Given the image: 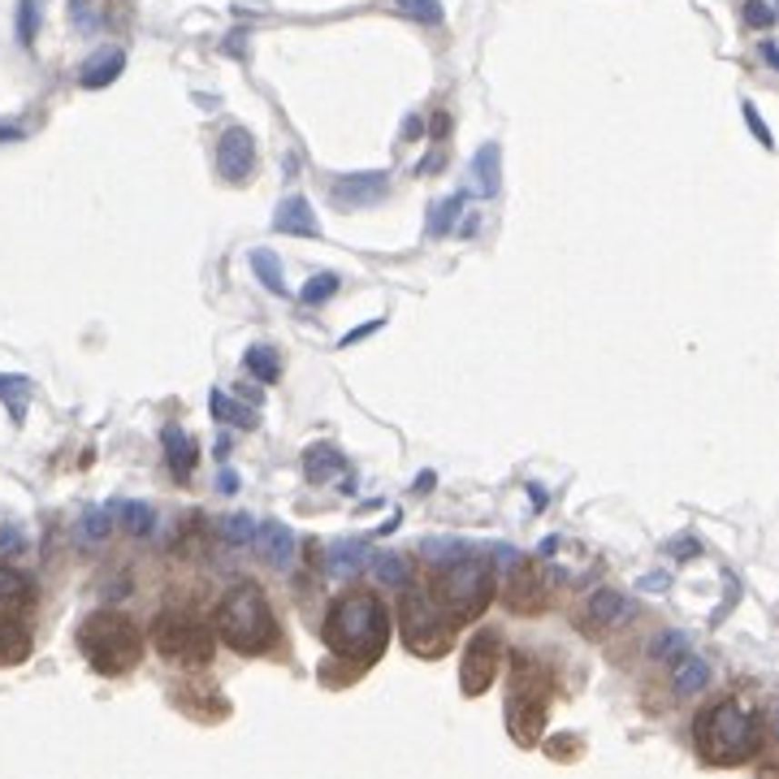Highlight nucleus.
Listing matches in <instances>:
<instances>
[{
    "label": "nucleus",
    "mask_w": 779,
    "mask_h": 779,
    "mask_svg": "<svg viewBox=\"0 0 779 779\" xmlns=\"http://www.w3.org/2000/svg\"><path fill=\"white\" fill-rule=\"evenodd\" d=\"M710 684V663L706 658H680V667L671 675V689L675 697H689V693H702Z\"/></svg>",
    "instance_id": "b1692460"
},
{
    "label": "nucleus",
    "mask_w": 779,
    "mask_h": 779,
    "mask_svg": "<svg viewBox=\"0 0 779 779\" xmlns=\"http://www.w3.org/2000/svg\"><path fill=\"white\" fill-rule=\"evenodd\" d=\"M334 290H338V277H334V273H316V277H308V282H304L299 299H304V304H325Z\"/></svg>",
    "instance_id": "f704fd0d"
},
{
    "label": "nucleus",
    "mask_w": 779,
    "mask_h": 779,
    "mask_svg": "<svg viewBox=\"0 0 779 779\" xmlns=\"http://www.w3.org/2000/svg\"><path fill=\"white\" fill-rule=\"evenodd\" d=\"M680 537H684V542H671L667 550L671 554H680V559H693V554H697V542H689V533H680Z\"/></svg>",
    "instance_id": "37998d69"
},
{
    "label": "nucleus",
    "mask_w": 779,
    "mask_h": 779,
    "mask_svg": "<svg viewBox=\"0 0 779 779\" xmlns=\"http://www.w3.org/2000/svg\"><path fill=\"white\" fill-rule=\"evenodd\" d=\"M22 126H0V139H18Z\"/></svg>",
    "instance_id": "3c124183"
},
{
    "label": "nucleus",
    "mask_w": 779,
    "mask_h": 779,
    "mask_svg": "<svg viewBox=\"0 0 779 779\" xmlns=\"http://www.w3.org/2000/svg\"><path fill=\"white\" fill-rule=\"evenodd\" d=\"M758 53H762V61H766V65H779V53H775V44H771V39L762 44Z\"/></svg>",
    "instance_id": "de8ad7c7"
},
{
    "label": "nucleus",
    "mask_w": 779,
    "mask_h": 779,
    "mask_svg": "<svg viewBox=\"0 0 779 779\" xmlns=\"http://www.w3.org/2000/svg\"><path fill=\"white\" fill-rule=\"evenodd\" d=\"M454 624L442 615V606L434 602L429 584L420 580H403L399 584V636L403 645L416 658H442L451 650Z\"/></svg>",
    "instance_id": "0eeeda50"
},
{
    "label": "nucleus",
    "mask_w": 779,
    "mask_h": 779,
    "mask_svg": "<svg viewBox=\"0 0 779 779\" xmlns=\"http://www.w3.org/2000/svg\"><path fill=\"white\" fill-rule=\"evenodd\" d=\"M741 18H744V26H754V31H771V26H775V9H771L766 0H744Z\"/></svg>",
    "instance_id": "c9c22d12"
},
{
    "label": "nucleus",
    "mask_w": 779,
    "mask_h": 779,
    "mask_svg": "<svg viewBox=\"0 0 779 779\" xmlns=\"http://www.w3.org/2000/svg\"><path fill=\"white\" fill-rule=\"evenodd\" d=\"M152 645L169 663H178V667H204L213 658V650H217L213 628L204 624V615L195 606H182V602H169V606L156 611V619H152Z\"/></svg>",
    "instance_id": "6e6552de"
},
{
    "label": "nucleus",
    "mask_w": 779,
    "mask_h": 779,
    "mask_svg": "<svg viewBox=\"0 0 779 779\" xmlns=\"http://www.w3.org/2000/svg\"><path fill=\"white\" fill-rule=\"evenodd\" d=\"M109 511L122 520V528H126L130 537H139V542L156 533V511L147 507V503H130V498H122V503H113Z\"/></svg>",
    "instance_id": "4be33fe9"
},
{
    "label": "nucleus",
    "mask_w": 779,
    "mask_h": 779,
    "mask_svg": "<svg viewBox=\"0 0 779 779\" xmlns=\"http://www.w3.org/2000/svg\"><path fill=\"white\" fill-rule=\"evenodd\" d=\"M161 446H165V464H169V472H174V481L186 485V481H191V472H195V442H191V434H182L178 424H165Z\"/></svg>",
    "instance_id": "2eb2a0df"
},
{
    "label": "nucleus",
    "mask_w": 779,
    "mask_h": 779,
    "mask_svg": "<svg viewBox=\"0 0 779 779\" xmlns=\"http://www.w3.org/2000/svg\"><path fill=\"white\" fill-rule=\"evenodd\" d=\"M247 260H252V273L260 277V286L269 290V295H286V277H282V260H277V252L255 247Z\"/></svg>",
    "instance_id": "393cba45"
},
{
    "label": "nucleus",
    "mask_w": 779,
    "mask_h": 779,
    "mask_svg": "<svg viewBox=\"0 0 779 779\" xmlns=\"http://www.w3.org/2000/svg\"><path fill=\"white\" fill-rule=\"evenodd\" d=\"M459 225V235L468 238V235H476V225H481V217H468V221H454Z\"/></svg>",
    "instance_id": "09e8293b"
},
{
    "label": "nucleus",
    "mask_w": 779,
    "mask_h": 779,
    "mask_svg": "<svg viewBox=\"0 0 779 779\" xmlns=\"http://www.w3.org/2000/svg\"><path fill=\"white\" fill-rule=\"evenodd\" d=\"M528 494H533V507L542 511V507H545V490H537V485H528Z\"/></svg>",
    "instance_id": "8fccbe9b"
},
{
    "label": "nucleus",
    "mask_w": 779,
    "mask_h": 779,
    "mask_svg": "<svg viewBox=\"0 0 779 779\" xmlns=\"http://www.w3.org/2000/svg\"><path fill=\"white\" fill-rule=\"evenodd\" d=\"M122 70H126V53H122V48H100V53L87 56V65L78 70V87L100 91V87H109V83H117Z\"/></svg>",
    "instance_id": "dca6fc26"
},
{
    "label": "nucleus",
    "mask_w": 779,
    "mask_h": 779,
    "mask_svg": "<svg viewBox=\"0 0 779 779\" xmlns=\"http://www.w3.org/2000/svg\"><path fill=\"white\" fill-rule=\"evenodd\" d=\"M109 528H113V511L95 507V511H87V515L78 520V537H83V542H105V537H109Z\"/></svg>",
    "instance_id": "2f4dec72"
},
{
    "label": "nucleus",
    "mask_w": 779,
    "mask_h": 779,
    "mask_svg": "<svg viewBox=\"0 0 779 779\" xmlns=\"http://www.w3.org/2000/svg\"><path fill=\"white\" fill-rule=\"evenodd\" d=\"M464 191L459 195H451V200H442V204H434L429 208V221H424V235L429 238H442V235H451L454 230V221H459V213H464Z\"/></svg>",
    "instance_id": "a878e982"
},
{
    "label": "nucleus",
    "mask_w": 779,
    "mask_h": 779,
    "mask_svg": "<svg viewBox=\"0 0 779 779\" xmlns=\"http://www.w3.org/2000/svg\"><path fill=\"white\" fill-rule=\"evenodd\" d=\"M255 542H260V554H265L273 567H290V563H295V533H290L286 524H277V520L260 524L255 528Z\"/></svg>",
    "instance_id": "f3484780"
},
{
    "label": "nucleus",
    "mask_w": 779,
    "mask_h": 779,
    "mask_svg": "<svg viewBox=\"0 0 779 779\" xmlns=\"http://www.w3.org/2000/svg\"><path fill=\"white\" fill-rule=\"evenodd\" d=\"M70 18H74V31H95V26H100L91 0H70Z\"/></svg>",
    "instance_id": "58836bf2"
},
{
    "label": "nucleus",
    "mask_w": 779,
    "mask_h": 779,
    "mask_svg": "<svg viewBox=\"0 0 779 779\" xmlns=\"http://www.w3.org/2000/svg\"><path fill=\"white\" fill-rule=\"evenodd\" d=\"M429 594L451 624H468V619L485 615V606L494 602V567L485 563L481 550L464 554V559L437 563V572L429 576Z\"/></svg>",
    "instance_id": "39448f33"
},
{
    "label": "nucleus",
    "mask_w": 779,
    "mask_h": 779,
    "mask_svg": "<svg viewBox=\"0 0 779 779\" xmlns=\"http://www.w3.org/2000/svg\"><path fill=\"white\" fill-rule=\"evenodd\" d=\"M273 230L282 235H299V238H321V225H316V213L304 195H286V200L273 208Z\"/></svg>",
    "instance_id": "4468645a"
},
{
    "label": "nucleus",
    "mask_w": 779,
    "mask_h": 779,
    "mask_svg": "<svg viewBox=\"0 0 779 779\" xmlns=\"http://www.w3.org/2000/svg\"><path fill=\"white\" fill-rule=\"evenodd\" d=\"M217 490H221V494H235V490H238V476H235L230 468H221V472H217Z\"/></svg>",
    "instance_id": "a18cd8bd"
},
{
    "label": "nucleus",
    "mask_w": 779,
    "mask_h": 779,
    "mask_svg": "<svg viewBox=\"0 0 779 779\" xmlns=\"http://www.w3.org/2000/svg\"><path fill=\"white\" fill-rule=\"evenodd\" d=\"M364 563H368V542L364 537H343V542L329 545L325 554L329 576H351V572H360Z\"/></svg>",
    "instance_id": "6ab92c4d"
},
{
    "label": "nucleus",
    "mask_w": 779,
    "mask_h": 779,
    "mask_svg": "<svg viewBox=\"0 0 779 779\" xmlns=\"http://www.w3.org/2000/svg\"><path fill=\"white\" fill-rule=\"evenodd\" d=\"M693 744L706 766H744L762 744V719L754 702L732 693L693 714Z\"/></svg>",
    "instance_id": "f257e3e1"
},
{
    "label": "nucleus",
    "mask_w": 779,
    "mask_h": 779,
    "mask_svg": "<svg viewBox=\"0 0 779 779\" xmlns=\"http://www.w3.org/2000/svg\"><path fill=\"white\" fill-rule=\"evenodd\" d=\"M39 14H44V0H18V39L26 48L39 35Z\"/></svg>",
    "instance_id": "473e14b6"
},
{
    "label": "nucleus",
    "mask_w": 779,
    "mask_h": 779,
    "mask_svg": "<svg viewBox=\"0 0 779 779\" xmlns=\"http://www.w3.org/2000/svg\"><path fill=\"white\" fill-rule=\"evenodd\" d=\"M243 364H247V373H252V377H260L265 385L282 377V360H277V351H273V346H247Z\"/></svg>",
    "instance_id": "c85d7f7f"
},
{
    "label": "nucleus",
    "mask_w": 779,
    "mask_h": 779,
    "mask_svg": "<svg viewBox=\"0 0 779 779\" xmlns=\"http://www.w3.org/2000/svg\"><path fill=\"white\" fill-rule=\"evenodd\" d=\"M381 325H385V321H381V316H377V321H368V325H355V329H351V334H346V338H343V346L360 343V338H373V334H377Z\"/></svg>",
    "instance_id": "a19ab883"
},
{
    "label": "nucleus",
    "mask_w": 779,
    "mask_h": 779,
    "mask_svg": "<svg viewBox=\"0 0 779 779\" xmlns=\"http://www.w3.org/2000/svg\"><path fill=\"white\" fill-rule=\"evenodd\" d=\"M217 633L221 641L238 654H269L277 641H282V628H277V615H273L265 589L243 580L235 584L217 606Z\"/></svg>",
    "instance_id": "20e7f679"
},
{
    "label": "nucleus",
    "mask_w": 779,
    "mask_h": 779,
    "mask_svg": "<svg viewBox=\"0 0 779 779\" xmlns=\"http://www.w3.org/2000/svg\"><path fill=\"white\" fill-rule=\"evenodd\" d=\"M403 18L424 22V26H437L442 22V0H394Z\"/></svg>",
    "instance_id": "72a5a7b5"
},
{
    "label": "nucleus",
    "mask_w": 779,
    "mask_h": 779,
    "mask_svg": "<svg viewBox=\"0 0 779 779\" xmlns=\"http://www.w3.org/2000/svg\"><path fill=\"white\" fill-rule=\"evenodd\" d=\"M26 654H31V633L18 624L14 611H0V667L22 663Z\"/></svg>",
    "instance_id": "aec40b11"
},
{
    "label": "nucleus",
    "mask_w": 779,
    "mask_h": 779,
    "mask_svg": "<svg viewBox=\"0 0 779 779\" xmlns=\"http://www.w3.org/2000/svg\"><path fill=\"white\" fill-rule=\"evenodd\" d=\"M498 667H503V636L494 628H481V633L468 636L464 645V663H459V689L464 697H485L498 680Z\"/></svg>",
    "instance_id": "1a4fd4ad"
},
{
    "label": "nucleus",
    "mask_w": 779,
    "mask_h": 779,
    "mask_svg": "<svg viewBox=\"0 0 779 779\" xmlns=\"http://www.w3.org/2000/svg\"><path fill=\"white\" fill-rule=\"evenodd\" d=\"M628 615V598L619 594V589H594L589 598H584V606H580V633L589 636H606V628H615L619 619Z\"/></svg>",
    "instance_id": "ddd939ff"
},
{
    "label": "nucleus",
    "mask_w": 779,
    "mask_h": 779,
    "mask_svg": "<svg viewBox=\"0 0 779 779\" xmlns=\"http://www.w3.org/2000/svg\"><path fill=\"white\" fill-rule=\"evenodd\" d=\"M343 468H346V459L329 442H316V446L304 451V476H308L312 485H329L334 476H343Z\"/></svg>",
    "instance_id": "a211bd4d"
},
{
    "label": "nucleus",
    "mask_w": 779,
    "mask_h": 779,
    "mask_svg": "<svg viewBox=\"0 0 779 779\" xmlns=\"http://www.w3.org/2000/svg\"><path fill=\"white\" fill-rule=\"evenodd\" d=\"M550 744H559V749H550V754H554V758H567V754H572V758H576V736H559V741H550Z\"/></svg>",
    "instance_id": "c03bdc74"
},
{
    "label": "nucleus",
    "mask_w": 779,
    "mask_h": 779,
    "mask_svg": "<svg viewBox=\"0 0 779 779\" xmlns=\"http://www.w3.org/2000/svg\"><path fill=\"white\" fill-rule=\"evenodd\" d=\"M550 714V671L528 650H511L507 675V732L520 749H537Z\"/></svg>",
    "instance_id": "7ed1b4c3"
},
{
    "label": "nucleus",
    "mask_w": 779,
    "mask_h": 779,
    "mask_svg": "<svg viewBox=\"0 0 779 779\" xmlns=\"http://www.w3.org/2000/svg\"><path fill=\"white\" fill-rule=\"evenodd\" d=\"M217 174L230 186H238V182H247L255 174V139L243 126H230L217 139Z\"/></svg>",
    "instance_id": "f8f14e48"
},
{
    "label": "nucleus",
    "mask_w": 779,
    "mask_h": 779,
    "mask_svg": "<svg viewBox=\"0 0 779 779\" xmlns=\"http://www.w3.org/2000/svg\"><path fill=\"white\" fill-rule=\"evenodd\" d=\"M221 533H225L235 545H247V542H255V520L252 515H230V520L221 524Z\"/></svg>",
    "instance_id": "e433bc0d"
},
{
    "label": "nucleus",
    "mask_w": 779,
    "mask_h": 779,
    "mask_svg": "<svg viewBox=\"0 0 779 779\" xmlns=\"http://www.w3.org/2000/svg\"><path fill=\"white\" fill-rule=\"evenodd\" d=\"M325 645L338 658L368 667L377 663L385 645H390V611L373 589H351L329 606L325 615Z\"/></svg>",
    "instance_id": "f03ea898"
},
{
    "label": "nucleus",
    "mask_w": 779,
    "mask_h": 779,
    "mask_svg": "<svg viewBox=\"0 0 779 779\" xmlns=\"http://www.w3.org/2000/svg\"><path fill=\"white\" fill-rule=\"evenodd\" d=\"M684 650H689V636H684V633H663V636H658V641L650 645L654 658H680Z\"/></svg>",
    "instance_id": "4c0bfd02"
},
{
    "label": "nucleus",
    "mask_w": 779,
    "mask_h": 779,
    "mask_svg": "<svg viewBox=\"0 0 779 779\" xmlns=\"http://www.w3.org/2000/svg\"><path fill=\"white\" fill-rule=\"evenodd\" d=\"M741 109H744V122H749V130H754V135H758V144H762V147H775V139H771V130H766V122H762V113L754 109V105H749V100H744Z\"/></svg>",
    "instance_id": "ea45409f"
},
{
    "label": "nucleus",
    "mask_w": 779,
    "mask_h": 779,
    "mask_svg": "<svg viewBox=\"0 0 779 779\" xmlns=\"http://www.w3.org/2000/svg\"><path fill=\"white\" fill-rule=\"evenodd\" d=\"M420 554L429 563H451V559H464V554H476V545H468L464 537H424Z\"/></svg>",
    "instance_id": "bb28decb"
},
{
    "label": "nucleus",
    "mask_w": 779,
    "mask_h": 779,
    "mask_svg": "<svg viewBox=\"0 0 779 779\" xmlns=\"http://www.w3.org/2000/svg\"><path fill=\"white\" fill-rule=\"evenodd\" d=\"M0 399H5V407H9V416L26 420V399H31V381L26 377H0Z\"/></svg>",
    "instance_id": "7c9ffc66"
},
{
    "label": "nucleus",
    "mask_w": 779,
    "mask_h": 779,
    "mask_svg": "<svg viewBox=\"0 0 779 779\" xmlns=\"http://www.w3.org/2000/svg\"><path fill=\"white\" fill-rule=\"evenodd\" d=\"M641 589H645V594H663V589H667V576H663V572H654V576L641 580Z\"/></svg>",
    "instance_id": "49530a36"
},
{
    "label": "nucleus",
    "mask_w": 779,
    "mask_h": 779,
    "mask_svg": "<svg viewBox=\"0 0 779 779\" xmlns=\"http://www.w3.org/2000/svg\"><path fill=\"white\" fill-rule=\"evenodd\" d=\"M208 407H213V416L225 420V424H238V429H255V412H247V407H238L225 390H213L208 394Z\"/></svg>",
    "instance_id": "cd10ccee"
},
{
    "label": "nucleus",
    "mask_w": 779,
    "mask_h": 779,
    "mask_svg": "<svg viewBox=\"0 0 779 779\" xmlns=\"http://www.w3.org/2000/svg\"><path fill=\"white\" fill-rule=\"evenodd\" d=\"M31 598H35L31 580L22 576V572H14V567H0V611H14L18 615L22 606H31Z\"/></svg>",
    "instance_id": "5701e85b"
},
{
    "label": "nucleus",
    "mask_w": 779,
    "mask_h": 779,
    "mask_svg": "<svg viewBox=\"0 0 779 779\" xmlns=\"http://www.w3.org/2000/svg\"><path fill=\"white\" fill-rule=\"evenodd\" d=\"M368 563H373V572H377L385 584H394V589H399L403 580H412V572H407V559H403V554H394V550H377V554H368Z\"/></svg>",
    "instance_id": "c756f323"
},
{
    "label": "nucleus",
    "mask_w": 779,
    "mask_h": 779,
    "mask_svg": "<svg viewBox=\"0 0 779 779\" xmlns=\"http://www.w3.org/2000/svg\"><path fill=\"white\" fill-rule=\"evenodd\" d=\"M498 161H503L498 144H481V152L472 156V182H476V195H498V191H503Z\"/></svg>",
    "instance_id": "412c9836"
},
{
    "label": "nucleus",
    "mask_w": 779,
    "mask_h": 779,
    "mask_svg": "<svg viewBox=\"0 0 779 779\" xmlns=\"http://www.w3.org/2000/svg\"><path fill=\"white\" fill-rule=\"evenodd\" d=\"M18 542H22V528L18 524H5V528H0V550H14Z\"/></svg>",
    "instance_id": "79ce46f5"
},
{
    "label": "nucleus",
    "mask_w": 779,
    "mask_h": 779,
    "mask_svg": "<svg viewBox=\"0 0 779 779\" xmlns=\"http://www.w3.org/2000/svg\"><path fill=\"white\" fill-rule=\"evenodd\" d=\"M545 598H550V584H545V567L537 559H520L503 572V602H507L515 615H537L545 611Z\"/></svg>",
    "instance_id": "9d476101"
},
{
    "label": "nucleus",
    "mask_w": 779,
    "mask_h": 779,
    "mask_svg": "<svg viewBox=\"0 0 779 779\" xmlns=\"http://www.w3.org/2000/svg\"><path fill=\"white\" fill-rule=\"evenodd\" d=\"M78 650L100 675L117 680L144 663V636L122 611H95L78 628Z\"/></svg>",
    "instance_id": "423d86ee"
},
{
    "label": "nucleus",
    "mask_w": 779,
    "mask_h": 779,
    "mask_svg": "<svg viewBox=\"0 0 779 779\" xmlns=\"http://www.w3.org/2000/svg\"><path fill=\"white\" fill-rule=\"evenodd\" d=\"M385 191H390V174H381V169H373V174H338V178H329V200L338 204V208H346V213L381 204L385 200Z\"/></svg>",
    "instance_id": "9b49d317"
}]
</instances>
